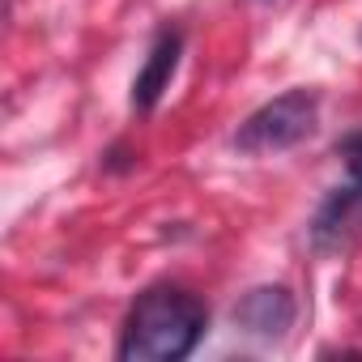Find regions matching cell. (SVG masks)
<instances>
[{
	"instance_id": "1",
	"label": "cell",
	"mask_w": 362,
	"mask_h": 362,
	"mask_svg": "<svg viewBox=\"0 0 362 362\" xmlns=\"http://www.w3.org/2000/svg\"><path fill=\"white\" fill-rule=\"evenodd\" d=\"M209 328V307L184 286H149L136 294L115 354L124 362H184Z\"/></svg>"
},
{
	"instance_id": "2",
	"label": "cell",
	"mask_w": 362,
	"mask_h": 362,
	"mask_svg": "<svg viewBox=\"0 0 362 362\" xmlns=\"http://www.w3.org/2000/svg\"><path fill=\"white\" fill-rule=\"evenodd\" d=\"M320 124V94L315 90H286L277 98H269L264 107H256L239 132H235V149L239 153H281L303 145Z\"/></svg>"
},
{
	"instance_id": "3",
	"label": "cell",
	"mask_w": 362,
	"mask_h": 362,
	"mask_svg": "<svg viewBox=\"0 0 362 362\" xmlns=\"http://www.w3.org/2000/svg\"><path fill=\"white\" fill-rule=\"evenodd\" d=\"M294 315H298V307L286 286H252L230 311L235 328L256 341H281L294 328Z\"/></svg>"
},
{
	"instance_id": "4",
	"label": "cell",
	"mask_w": 362,
	"mask_h": 362,
	"mask_svg": "<svg viewBox=\"0 0 362 362\" xmlns=\"http://www.w3.org/2000/svg\"><path fill=\"white\" fill-rule=\"evenodd\" d=\"M179 56H184V35H179L175 26H162V30L153 35V47H149L141 73L132 77V98H128L132 111L149 115V111L162 103V94L170 90V81H175V73H179Z\"/></svg>"
},
{
	"instance_id": "5",
	"label": "cell",
	"mask_w": 362,
	"mask_h": 362,
	"mask_svg": "<svg viewBox=\"0 0 362 362\" xmlns=\"http://www.w3.org/2000/svg\"><path fill=\"white\" fill-rule=\"evenodd\" d=\"M358 209H362V188H354L349 179H345V188H332V192L324 197V205L315 209V218H311V243H315L320 252L337 247V243L345 239L349 218H354Z\"/></svg>"
},
{
	"instance_id": "6",
	"label": "cell",
	"mask_w": 362,
	"mask_h": 362,
	"mask_svg": "<svg viewBox=\"0 0 362 362\" xmlns=\"http://www.w3.org/2000/svg\"><path fill=\"white\" fill-rule=\"evenodd\" d=\"M337 153H341V162H345L349 184H354V188H362V128H358V132H349V136L337 145Z\"/></svg>"
}]
</instances>
